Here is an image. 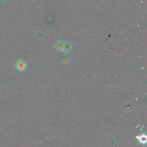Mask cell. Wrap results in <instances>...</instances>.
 <instances>
[{"label": "cell", "instance_id": "obj_1", "mask_svg": "<svg viewBox=\"0 0 147 147\" xmlns=\"http://www.w3.org/2000/svg\"><path fill=\"white\" fill-rule=\"evenodd\" d=\"M16 66L17 70H19V71H23L24 70H25L26 67V63L23 60H20L16 63Z\"/></svg>", "mask_w": 147, "mask_h": 147}, {"label": "cell", "instance_id": "obj_2", "mask_svg": "<svg viewBox=\"0 0 147 147\" xmlns=\"http://www.w3.org/2000/svg\"><path fill=\"white\" fill-rule=\"evenodd\" d=\"M136 138L139 139V141H140V143L142 144H145L146 142L147 138L145 135H141L140 136H138Z\"/></svg>", "mask_w": 147, "mask_h": 147}, {"label": "cell", "instance_id": "obj_4", "mask_svg": "<svg viewBox=\"0 0 147 147\" xmlns=\"http://www.w3.org/2000/svg\"><path fill=\"white\" fill-rule=\"evenodd\" d=\"M70 57L67 55H63L60 58V62L63 63H67L70 60Z\"/></svg>", "mask_w": 147, "mask_h": 147}, {"label": "cell", "instance_id": "obj_3", "mask_svg": "<svg viewBox=\"0 0 147 147\" xmlns=\"http://www.w3.org/2000/svg\"><path fill=\"white\" fill-rule=\"evenodd\" d=\"M71 46L70 44H68V43H64V48L63 51L64 52V53H68L71 51Z\"/></svg>", "mask_w": 147, "mask_h": 147}, {"label": "cell", "instance_id": "obj_5", "mask_svg": "<svg viewBox=\"0 0 147 147\" xmlns=\"http://www.w3.org/2000/svg\"><path fill=\"white\" fill-rule=\"evenodd\" d=\"M64 43L63 42H58L57 45H56V48L59 51H63L64 48Z\"/></svg>", "mask_w": 147, "mask_h": 147}]
</instances>
